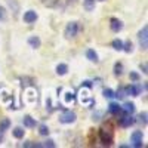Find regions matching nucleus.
Returning <instances> with one entry per match:
<instances>
[{
  "label": "nucleus",
  "mask_w": 148,
  "mask_h": 148,
  "mask_svg": "<svg viewBox=\"0 0 148 148\" xmlns=\"http://www.w3.org/2000/svg\"><path fill=\"white\" fill-rule=\"evenodd\" d=\"M99 138H101L104 145H111V144H113V133H111L110 130L101 129L99 130Z\"/></svg>",
  "instance_id": "nucleus-4"
},
{
  "label": "nucleus",
  "mask_w": 148,
  "mask_h": 148,
  "mask_svg": "<svg viewBox=\"0 0 148 148\" xmlns=\"http://www.w3.org/2000/svg\"><path fill=\"white\" fill-rule=\"evenodd\" d=\"M121 111H125V113H127V114H132L135 111V104L133 102H126L121 107Z\"/></svg>",
  "instance_id": "nucleus-13"
},
{
  "label": "nucleus",
  "mask_w": 148,
  "mask_h": 148,
  "mask_svg": "<svg viewBox=\"0 0 148 148\" xmlns=\"http://www.w3.org/2000/svg\"><path fill=\"white\" fill-rule=\"evenodd\" d=\"M133 147H136V148L142 147V141H141V142H133Z\"/></svg>",
  "instance_id": "nucleus-30"
},
{
  "label": "nucleus",
  "mask_w": 148,
  "mask_h": 148,
  "mask_svg": "<svg viewBox=\"0 0 148 148\" xmlns=\"http://www.w3.org/2000/svg\"><path fill=\"white\" fill-rule=\"evenodd\" d=\"M113 47L116 49V51H123V42H121L120 39L113 40Z\"/></svg>",
  "instance_id": "nucleus-21"
},
{
  "label": "nucleus",
  "mask_w": 148,
  "mask_h": 148,
  "mask_svg": "<svg viewBox=\"0 0 148 148\" xmlns=\"http://www.w3.org/2000/svg\"><path fill=\"white\" fill-rule=\"evenodd\" d=\"M64 102H65L67 105L74 104V102H76V95H74L71 90H67V92L64 93Z\"/></svg>",
  "instance_id": "nucleus-10"
},
{
  "label": "nucleus",
  "mask_w": 148,
  "mask_h": 148,
  "mask_svg": "<svg viewBox=\"0 0 148 148\" xmlns=\"http://www.w3.org/2000/svg\"><path fill=\"white\" fill-rule=\"evenodd\" d=\"M36 19H37V14L34 10H27L25 14H24V22L31 24V22H36Z\"/></svg>",
  "instance_id": "nucleus-7"
},
{
  "label": "nucleus",
  "mask_w": 148,
  "mask_h": 148,
  "mask_svg": "<svg viewBox=\"0 0 148 148\" xmlns=\"http://www.w3.org/2000/svg\"><path fill=\"white\" fill-rule=\"evenodd\" d=\"M79 101L83 104V105H93V99L90 96V89L89 88H82L80 92H79Z\"/></svg>",
  "instance_id": "nucleus-1"
},
{
  "label": "nucleus",
  "mask_w": 148,
  "mask_h": 148,
  "mask_svg": "<svg viewBox=\"0 0 148 148\" xmlns=\"http://www.w3.org/2000/svg\"><path fill=\"white\" fill-rule=\"evenodd\" d=\"M108 110H110V113L114 114V116H117L119 113H121V107H120L119 104H116V102H111V104L108 105Z\"/></svg>",
  "instance_id": "nucleus-11"
},
{
  "label": "nucleus",
  "mask_w": 148,
  "mask_h": 148,
  "mask_svg": "<svg viewBox=\"0 0 148 148\" xmlns=\"http://www.w3.org/2000/svg\"><path fill=\"white\" fill-rule=\"evenodd\" d=\"M28 43H30V46L34 47V49L40 47V39H39V37H36V36H31V37H30V39H28Z\"/></svg>",
  "instance_id": "nucleus-14"
},
{
  "label": "nucleus",
  "mask_w": 148,
  "mask_h": 148,
  "mask_svg": "<svg viewBox=\"0 0 148 148\" xmlns=\"http://www.w3.org/2000/svg\"><path fill=\"white\" fill-rule=\"evenodd\" d=\"M77 31H79V25L77 22H70L68 25L65 27V37L67 39H71V37H76L77 36Z\"/></svg>",
  "instance_id": "nucleus-3"
},
{
  "label": "nucleus",
  "mask_w": 148,
  "mask_h": 148,
  "mask_svg": "<svg viewBox=\"0 0 148 148\" xmlns=\"http://www.w3.org/2000/svg\"><path fill=\"white\" fill-rule=\"evenodd\" d=\"M9 126H10L9 119H3L2 121H0V130H2V132H5L6 129H9Z\"/></svg>",
  "instance_id": "nucleus-20"
},
{
  "label": "nucleus",
  "mask_w": 148,
  "mask_h": 148,
  "mask_svg": "<svg viewBox=\"0 0 148 148\" xmlns=\"http://www.w3.org/2000/svg\"><path fill=\"white\" fill-rule=\"evenodd\" d=\"M22 123H24V126L25 127H36V120L30 116H25L22 119Z\"/></svg>",
  "instance_id": "nucleus-12"
},
{
  "label": "nucleus",
  "mask_w": 148,
  "mask_h": 148,
  "mask_svg": "<svg viewBox=\"0 0 148 148\" xmlns=\"http://www.w3.org/2000/svg\"><path fill=\"white\" fill-rule=\"evenodd\" d=\"M110 22H111V24H110L111 30L116 31V33H119V31L123 28V24H121V21H120V19H117V18H111V21H110Z\"/></svg>",
  "instance_id": "nucleus-8"
},
{
  "label": "nucleus",
  "mask_w": 148,
  "mask_h": 148,
  "mask_svg": "<svg viewBox=\"0 0 148 148\" xmlns=\"http://www.w3.org/2000/svg\"><path fill=\"white\" fill-rule=\"evenodd\" d=\"M39 133H40V135H43V136H46V135L49 133L47 126H46V125H40V127H39Z\"/></svg>",
  "instance_id": "nucleus-25"
},
{
  "label": "nucleus",
  "mask_w": 148,
  "mask_h": 148,
  "mask_svg": "<svg viewBox=\"0 0 148 148\" xmlns=\"http://www.w3.org/2000/svg\"><path fill=\"white\" fill-rule=\"evenodd\" d=\"M24 133H25V130H24L22 127H15L14 130H12V135H14L16 139H21L24 136Z\"/></svg>",
  "instance_id": "nucleus-17"
},
{
  "label": "nucleus",
  "mask_w": 148,
  "mask_h": 148,
  "mask_svg": "<svg viewBox=\"0 0 148 148\" xmlns=\"http://www.w3.org/2000/svg\"><path fill=\"white\" fill-rule=\"evenodd\" d=\"M3 16H5V9L0 8V19H3Z\"/></svg>",
  "instance_id": "nucleus-29"
},
{
  "label": "nucleus",
  "mask_w": 148,
  "mask_h": 148,
  "mask_svg": "<svg viewBox=\"0 0 148 148\" xmlns=\"http://www.w3.org/2000/svg\"><path fill=\"white\" fill-rule=\"evenodd\" d=\"M86 56H88V59L92 61V62H98V55L93 49H89V51L86 52Z\"/></svg>",
  "instance_id": "nucleus-16"
},
{
  "label": "nucleus",
  "mask_w": 148,
  "mask_h": 148,
  "mask_svg": "<svg viewBox=\"0 0 148 148\" xmlns=\"http://www.w3.org/2000/svg\"><path fill=\"white\" fill-rule=\"evenodd\" d=\"M142 141V132L141 130H136L132 133V142H141Z\"/></svg>",
  "instance_id": "nucleus-18"
},
{
  "label": "nucleus",
  "mask_w": 148,
  "mask_h": 148,
  "mask_svg": "<svg viewBox=\"0 0 148 148\" xmlns=\"http://www.w3.org/2000/svg\"><path fill=\"white\" fill-rule=\"evenodd\" d=\"M76 119H77L76 113H74V111H71V110L62 111V113H61V116H59V121L64 123V125H70V123H74V121H76Z\"/></svg>",
  "instance_id": "nucleus-2"
},
{
  "label": "nucleus",
  "mask_w": 148,
  "mask_h": 148,
  "mask_svg": "<svg viewBox=\"0 0 148 148\" xmlns=\"http://www.w3.org/2000/svg\"><path fill=\"white\" fill-rule=\"evenodd\" d=\"M101 2H104V0H101Z\"/></svg>",
  "instance_id": "nucleus-34"
},
{
  "label": "nucleus",
  "mask_w": 148,
  "mask_h": 148,
  "mask_svg": "<svg viewBox=\"0 0 148 148\" xmlns=\"http://www.w3.org/2000/svg\"><path fill=\"white\" fill-rule=\"evenodd\" d=\"M127 95V90H126V88H120L116 93H114V96L116 98H119V99H123V98H125Z\"/></svg>",
  "instance_id": "nucleus-19"
},
{
  "label": "nucleus",
  "mask_w": 148,
  "mask_h": 148,
  "mask_svg": "<svg viewBox=\"0 0 148 148\" xmlns=\"http://www.w3.org/2000/svg\"><path fill=\"white\" fill-rule=\"evenodd\" d=\"M133 123H135V119L132 117V114H127V113L123 119H120V126L121 127H129V126L133 125Z\"/></svg>",
  "instance_id": "nucleus-6"
},
{
  "label": "nucleus",
  "mask_w": 148,
  "mask_h": 148,
  "mask_svg": "<svg viewBox=\"0 0 148 148\" xmlns=\"http://www.w3.org/2000/svg\"><path fill=\"white\" fill-rule=\"evenodd\" d=\"M141 68H142V70H144V71H142V73H147V64H144V65H141Z\"/></svg>",
  "instance_id": "nucleus-32"
},
{
  "label": "nucleus",
  "mask_w": 148,
  "mask_h": 148,
  "mask_svg": "<svg viewBox=\"0 0 148 148\" xmlns=\"http://www.w3.org/2000/svg\"><path fill=\"white\" fill-rule=\"evenodd\" d=\"M67 71H68V65H65V64H59L56 67V74L58 76H65Z\"/></svg>",
  "instance_id": "nucleus-15"
},
{
  "label": "nucleus",
  "mask_w": 148,
  "mask_h": 148,
  "mask_svg": "<svg viewBox=\"0 0 148 148\" xmlns=\"http://www.w3.org/2000/svg\"><path fill=\"white\" fill-rule=\"evenodd\" d=\"M104 96L108 98V99H111V98H114V92L111 89H104Z\"/></svg>",
  "instance_id": "nucleus-26"
},
{
  "label": "nucleus",
  "mask_w": 148,
  "mask_h": 148,
  "mask_svg": "<svg viewBox=\"0 0 148 148\" xmlns=\"http://www.w3.org/2000/svg\"><path fill=\"white\" fill-rule=\"evenodd\" d=\"M127 90V95H132V96H138L141 93V86L139 84H132L129 88H126Z\"/></svg>",
  "instance_id": "nucleus-9"
},
{
  "label": "nucleus",
  "mask_w": 148,
  "mask_h": 148,
  "mask_svg": "<svg viewBox=\"0 0 148 148\" xmlns=\"http://www.w3.org/2000/svg\"><path fill=\"white\" fill-rule=\"evenodd\" d=\"M3 138H5V136H3V132H2V130H0V142H2V141H3Z\"/></svg>",
  "instance_id": "nucleus-33"
},
{
  "label": "nucleus",
  "mask_w": 148,
  "mask_h": 148,
  "mask_svg": "<svg viewBox=\"0 0 148 148\" xmlns=\"http://www.w3.org/2000/svg\"><path fill=\"white\" fill-rule=\"evenodd\" d=\"M121 73H123V65H121L120 62H117V64L114 65V74H116V76H120Z\"/></svg>",
  "instance_id": "nucleus-24"
},
{
  "label": "nucleus",
  "mask_w": 148,
  "mask_h": 148,
  "mask_svg": "<svg viewBox=\"0 0 148 148\" xmlns=\"http://www.w3.org/2000/svg\"><path fill=\"white\" fill-rule=\"evenodd\" d=\"M129 77H130V80H133V82H138V80L141 79V77H139V74H138V73H135V71H130V76H129Z\"/></svg>",
  "instance_id": "nucleus-27"
},
{
  "label": "nucleus",
  "mask_w": 148,
  "mask_h": 148,
  "mask_svg": "<svg viewBox=\"0 0 148 148\" xmlns=\"http://www.w3.org/2000/svg\"><path fill=\"white\" fill-rule=\"evenodd\" d=\"M83 83H84V86H86V88H90V86H92L89 80H86V82H83Z\"/></svg>",
  "instance_id": "nucleus-31"
},
{
  "label": "nucleus",
  "mask_w": 148,
  "mask_h": 148,
  "mask_svg": "<svg viewBox=\"0 0 148 148\" xmlns=\"http://www.w3.org/2000/svg\"><path fill=\"white\" fill-rule=\"evenodd\" d=\"M141 119H142V121H144V125H145V123H147V113H145V111H144V113L141 114Z\"/></svg>",
  "instance_id": "nucleus-28"
},
{
  "label": "nucleus",
  "mask_w": 148,
  "mask_h": 148,
  "mask_svg": "<svg viewBox=\"0 0 148 148\" xmlns=\"http://www.w3.org/2000/svg\"><path fill=\"white\" fill-rule=\"evenodd\" d=\"M123 51L127 52V53H130V52L133 51V45H132V42H130V40H129V42H126V43H123Z\"/></svg>",
  "instance_id": "nucleus-22"
},
{
  "label": "nucleus",
  "mask_w": 148,
  "mask_h": 148,
  "mask_svg": "<svg viewBox=\"0 0 148 148\" xmlns=\"http://www.w3.org/2000/svg\"><path fill=\"white\" fill-rule=\"evenodd\" d=\"M139 43H141V47L144 51H147V46H148V27L145 25L141 31H139Z\"/></svg>",
  "instance_id": "nucleus-5"
},
{
  "label": "nucleus",
  "mask_w": 148,
  "mask_h": 148,
  "mask_svg": "<svg viewBox=\"0 0 148 148\" xmlns=\"http://www.w3.org/2000/svg\"><path fill=\"white\" fill-rule=\"evenodd\" d=\"M36 147H49V148H53L55 147V142L49 139V141H45L42 144H36Z\"/></svg>",
  "instance_id": "nucleus-23"
}]
</instances>
